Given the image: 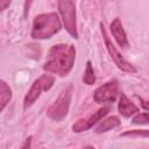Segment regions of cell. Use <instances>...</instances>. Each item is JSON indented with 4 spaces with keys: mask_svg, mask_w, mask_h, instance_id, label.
<instances>
[{
    "mask_svg": "<svg viewBox=\"0 0 149 149\" xmlns=\"http://www.w3.org/2000/svg\"><path fill=\"white\" fill-rule=\"evenodd\" d=\"M12 0H0V12H3L5 9H7L10 5Z\"/></svg>",
    "mask_w": 149,
    "mask_h": 149,
    "instance_id": "cell-16",
    "label": "cell"
},
{
    "mask_svg": "<svg viewBox=\"0 0 149 149\" xmlns=\"http://www.w3.org/2000/svg\"><path fill=\"white\" fill-rule=\"evenodd\" d=\"M58 12L62 16L63 24L66 31L73 37L78 38L77 30V19H76V7L73 0H57Z\"/></svg>",
    "mask_w": 149,
    "mask_h": 149,
    "instance_id": "cell-4",
    "label": "cell"
},
{
    "mask_svg": "<svg viewBox=\"0 0 149 149\" xmlns=\"http://www.w3.org/2000/svg\"><path fill=\"white\" fill-rule=\"evenodd\" d=\"M71 98H72V86L70 85L61 92L58 98L47 109L48 118L51 119L52 121H56V122L62 121L69 113Z\"/></svg>",
    "mask_w": 149,
    "mask_h": 149,
    "instance_id": "cell-3",
    "label": "cell"
},
{
    "mask_svg": "<svg viewBox=\"0 0 149 149\" xmlns=\"http://www.w3.org/2000/svg\"><path fill=\"white\" fill-rule=\"evenodd\" d=\"M100 30H101V34H102V38L105 41V45H106V49L111 56V58L114 61L115 65L123 72H128V73H135L136 72V69L134 68V65L132 63H129L120 52L119 50L115 48V45L112 43L111 38L108 37L107 33H106V29H105V26L102 23H100Z\"/></svg>",
    "mask_w": 149,
    "mask_h": 149,
    "instance_id": "cell-6",
    "label": "cell"
},
{
    "mask_svg": "<svg viewBox=\"0 0 149 149\" xmlns=\"http://www.w3.org/2000/svg\"><path fill=\"white\" fill-rule=\"evenodd\" d=\"M118 109H119V113L126 118H129L132 116L133 114L137 113L139 112V108L136 105H134L129 99L128 97L121 92L120 94V100H119V104H118Z\"/></svg>",
    "mask_w": 149,
    "mask_h": 149,
    "instance_id": "cell-10",
    "label": "cell"
},
{
    "mask_svg": "<svg viewBox=\"0 0 149 149\" xmlns=\"http://www.w3.org/2000/svg\"><path fill=\"white\" fill-rule=\"evenodd\" d=\"M62 28L61 20L56 13H44L35 16L31 29L34 40H48L56 35Z\"/></svg>",
    "mask_w": 149,
    "mask_h": 149,
    "instance_id": "cell-2",
    "label": "cell"
},
{
    "mask_svg": "<svg viewBox=\"0 0 149 149\" xmlns=\"http://www.w3.org/2000/svg\"><path fill=\"white\" fill-rule=\"evenodd\" d=\"M148 121H149V119H148V112L137 113L133 118V123H135V125H147Z\"/></svg>",
    "mask_w": 149,
    "mask_h": 149,
    "instance_id": "cell-14",
    "label": "cell"
},
{
    "mask_svg": "<svg viewBox=\"0 0 149 149\" xmlns=\"http://www.w3.org/2000/svg\"><path fill=\"white\" fill-rule=\"evenodd\" d=\"M83 81L86 85H93L95 83V74H94V71H93V68L90 61L86 62V69L83 76Z\"/></svg>",
    "mask_w": 149,
    "mask_h": 149,
    "instance_id": "cell-13",
    "label": "cell"
},
{
    "mask_svg": "<svg viewBox=\"0 0 149 149\" xmlns=\"http://www.w3.org/2000/svg\"><path fill=\"white\" fill-rule=\"evenodd\" d=\"M120 120L118 116H109V118H106L104 120H101V122L98 125V127L95 128V133L100 134V133H105V132H108L115 127H119L120 126Z\"/></svg>",
    "mask_w": 149,
    "mask_h": 149,
    "instance_id": "cell-11",
    "label": "cell"
},
{
    "mask_svg": "<svg viewBox=\"0 0 149 149\" xmlns=\"http://www.w3.org/2000/svg\"><path fill=\"white\" fill-rule=\"evenodd\" d=\"M108 112H109V107H102V108L98 109L95 113H93L88 118L78 120L76 123H73L72 125V130L74 133H81V132H85V130L90 129L91 127H93L94 123L100 121Z\"/></svg>",
    "mask_w": 149,
    "mask_h": 149,
    "instance_id": "cell-8",
    "label": "cell"
},
{
    "mask_svg": "<svg viewBox=\"0 0 149 149\" xmlns=\"http://www.w3.org/2000/svg\"><path fill=\"white\" fill-rule=\"evenodd\" d=\"M121 136H143V137H148V130L147 129H142V130H128L121 134Z\"/></svg>",
    "mask_w": 149,
    "mask_h": 149,
    "instance_id": "cell-15",
    "label": "cell"
},
{
    "mask_svg": "<svg viewBox=\"0 0 149 149\" xmlns=\"http://www.w3.org/2000/svg\"><path fill=\"white\" fill-rule=\"evenodd\" d=\"M76 59V49L72 44H55L48 52L43 70L61 77L69 74Z\"/></svg>",
    "mask_w": 149,
    "mask_h": 149,
    "instance_id": "cell-1",
    "label": "cell"
},
{
    "mask_svg": "<svg viewBox=\"0 0 149 149\" xmlns=\"http://www.w3.org/2000/svg\"><path fill=\"white\" fill-rule=\"evenodd\" d=\"M12 99V90L8 84L0 79V112L8 105Z\"/></svg>",
    "mask_w": 149,
    "mask_h": 149,
    "instance_id": "cell-12",
    "label": "cell"
},
{
    "mask_svg": "<svg viewBox=\"0 0 149 149\" xmlns=\"http://www.w3.org/2000/svg\"><path fill=\"white\" fill-rule=\"evenodd\" d=\"M119 94V85L116 80H111L101 86H99L94 93H93V99L98 104H109L115 101L116 97Z\"/></svg>",
    "mask_w": 149,
    "mask_h": 149,
    "instance_id": "cell-7",
    "label": "cell"
},
{
    "mask_svg": "<svg viewBox=\"0 0 149 149\" xmlns=\"http://www.w3.org/2000/svg\"><path fill=\"white\" fill-rule=\"evenodd\" d=\"M54 81H55V78L51 74H47V73L42 74L40 78H37L33 83L31 87L29 88V91L27 92V94L23 99V108L27 109L28 107H30L40 98L42 92L49 91L52 87Z\"/></svg>",
    "mask_w": 149,
    "mask_h": 149,
    "instance_id": "cell-5",
    "label": "cell"
},
{
    "mask_svg": "<svg viewBox=\"0 0 149 149\" xmlns=\"http://www.w3.org/2000/svg\"><path fill=\"white\" fill-rule=\"evenodd\" d=\"M111 31L113 34V37L115 38L116 43L121 47V48H127L128 47V38H127V35H126V31L123 29V26H122V22L119 17H115L112 23H111Z\"/></svg>",
    "mask_w": 149,
    "mask_h": 149,
    "instance_id": "cell-9",
    "label": "cell"
},
{
    "mask_svg": "<svg viewBox=\"0 0 149 149\" xmlns=\"http://www.w3.org/2000/svg\"><path fill=\"white\" fill-rule=\"evenodd\" d=\"M30 140H31V137L27 139V141H26V143L22 146V148H27V147H29V146H30V144H29V143H30Z\"/></svg>",
    "mask_w": 149,
    "mask_h": 149,
    "instance_id": "cell-17",
    "label": "cell"
}]
</instances>
